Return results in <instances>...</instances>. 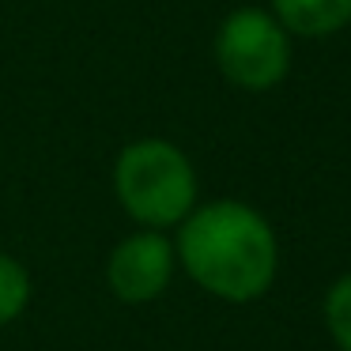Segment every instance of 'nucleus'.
<instances>
[{
  "instance_id": "obj_1",
  "label": "nucleus",
  "mask_w": 351,
  "mask_h": 351,
  "mask_svg": "<svg viewBox=\"0 0 351 351\" xmlns=\"http://www.w3.org/2000/svg\"><path fill=\"white\" fill-rule=\"evenodd\" d=\"M178 268L227 306H250L280 276V238L261 208L238 197L200 200L174 227Z\"/></svg>"
},
{
  "instance_id": "obj_2",
  "label": "nucleus",
  "mask_w": 351,
  "mask_h": 351,
  "mask_svg": "<svg viewBox=\"0 0 351 351\" xmlns=\"http://www.w3.org/2000/svg\"><path fill=\"white\" fill-rule=\"evenodd\" d=\"M117 208L144 230H174L200 204V178L185 147L167 136H140L114 159Z\"/></svg>"
},
{
  "instance_id": "obj_3",
  "label": "nucleus",
  "mask_w": 351,
  "mask_h": 351,
  "mask_svg": "<svg viewBox=\"0 0 351 351\" xmlns=\"http://www.w3.org/2000/svg\"><path fill=\"white\" fill-rule=\"evenodd\" d=\"M295 38L261 4H238L223 16L212 38L219 76L245 95H265L280 87L291 72Z\"/></svg>"
},
{
  "instance_id": "obj_4",
  "label": "nucleus",
  "mask_w": 351,
  "mask_h": 351,
  "mask_svg": "<svg viewBox=\"0 0 351 351\" xmlns=\"http://www.w3.org/2000/svg\"><path fill=\"white\" fill-rule=\"evenodd\" d=\"M106 287L125 306H152L170 291L178 276V253L170 230H129L106 253Z\"/></svg>"
},
{
  "instance_id": "obj_5",
  "label": "nucleus",
  "mask_w": 351,
  "mask_h": 351,
  "mask_svg": "<svg viewBox=\"0 0 351 351\" xmlns=\"http://www.w3.org/2000/svg\"><path fill=\"white\" fill-rule=\"evenodd\" d=\"M268 12L291 38H332L351 27V0H268Z\"/></svg>"
},
{
  "instance_id": "obj_6",
  "label": "nucleus",
  "mask_w": 351,
  "mask_h": 351,
  "mask_svg": "<svg viewBox=\"0 0 351 351\" xmlns=\"http://www.w3.org/2000/svg\"><path fill=\"white\" fill-rule=\"evenodd\" d=\"M31 298H34L31 268H27L16 253L0 250V328L16 325V321L31 310Z\"/></svg>"
},
{
  "instance_id": "obj_7",
  "label": "nucleus",
  "mask_w": 351,
  "mask_h": 351,
  "mask_svg": "<svg viewBox=\"0 0 351 351\" xmlns=\"http://www.w3.org/2000/svg\"><path fill=\"white\" fill-rule=\"evenodd\" d=\"M321 317H325V328H328V336H332L336 348L351 351V272L336 276L332 287L325 291Z\"/></svg>"
}]
</instances>
